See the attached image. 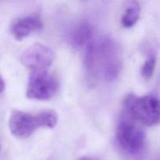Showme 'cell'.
Returning a JSON list of instances; mask_svg holds the SVG:
<instances>
[{
  "instance_id": "cell-1",
  "label": "cell",
  "mask_w": 160,
  "mask_h": 160,
  "mask_svg": "<svg viewBox=\"0 0 160 160\" xmlns=\"http://www.w3.org/2000/svg\"><path fill=\"white\" fill-rule=\"evenodd\" d=\"M84 66L92 78L101 73L107 81L115 80L122 66L118 45L110 39H104L98 43L92 42L86 47Z\"/></svg>"
},
{
  "instance_id": "cell-2",
  "label": "cell",
  "mask_w": 160,
  "mask_h": 160,
  "mask_svg": "<svg viewBox=\"0 0 160 160\" xmlns=\"http://www.w3.org/2000/svg\"><path fill=\"white\" fill-rule=\"evenodd\" d=\"M58 122V115L53 110H44L36 115L14 111L10 116L9 127L12 135L17 138H28L38 128H52Z\"/></svg>"
},
{
  "instance_id": "cell-3",
  "label": "cell",
  "mask_w": 160,
  "mask_h": 160,
  "mask_svg": "<svg viewBox=\"0 0 160 160\" xmlns=\"http://www.w3.org/2000/svg\"><path fill=\"white\" fill-rule=\"evenodd\" d=\"M124 106L129 117L142 124L151 127L160 122V101L156 95H130L125 99Z\"/></svg>"
},
{
  "instance_id": "cell-4",
  "label": "cell",
  "mask_w": 160,
  "mask_h": 160,
  "mask_svg": "<svg viewBox=\"0 0 160 160\" xmlns=\"http://www.w3.org/2000/svg\"><path fill=\"white\" fill-rule=\"evenodd\" d=\"M59 88V82L47 70L31 73L27 88L28 98L36 100H48L56 95Z\"/></svg>"
},
{
  "instance_id": "cell-5",
  "label": "cell",
  "mask_w": 160,
  "mask_h": 160,
  "mask_svg": "<svg viewBox=\"0 0 160 160\" xmlns=\"http://www.w3.org/2000/svg\"><path fill=\"white\" fill-rule=\"evenodd\" d=\"M54 53L48 46L36 43L27 48L20 56L22 64L33 72L45 71L52 64Z\"/></svg>"
},
{
  "instance_id": "cell-6",
  "label": "cell",
  "mask_w": 160,
  "mask_h": 160,
  "mask_svg": "<svg viewBox=\"0 0 160 160\" xmlns=\"http://www.w3.org/2000/svg\"><path fill=\"white\" fill-rule=\"evenodd\" d=\"M117 138L121 148L128 153L136 154L143 148L145 134L139 127L131 120H123L119 124Z\"/></svg>"
},
{
  "instance_id": "cell-7",
  "label": "cell",
  "mask_w": 160,
  "mask_h": 160,
  "mask_svg": "<svg viewBox=\"0 0 160 160\" xmlns=\"http://www.w3.org/2000/svg\"><path fill=\"white\" fill-rule=\"evenodd\" d=\"M43 27L42 20L37 16L31 15L17 20L11 28V32L17 40H22Z\"/></svg>"
},
{
  "instance_id": "cell-8",
  "label": "cell",
  "mask_w": 160,
  "mask_h": 160,
  "mask_svg": "<svg viewBox=\"0 0 160 160\" xmlns=\"http://www.w3.org/2000/svg\"><path fill=\"white\" fill-rule=\"evenodd\" d=\"M93 28L88 22L78 24L70 34V42L75 48L87 47L92 42Z\"/></svg>"
},
{
  "instance_id": "cell-9",
  "label": "cell",
  "mask_w": 160,
  "mask_h": 160,
  "mask_svg": "<svg viewBox=\"0 0 160 160\" xmlns=\"http://www.w3.org/2000/svg\"><path fill=\"white\" fill-rule=\"evenodd\" d=\"M140 6L137 2H132L130 3L121 18L122 25L128 28L135 25L140 17Z\"/></svg>"
},
{
  "instance_id": "cell-10",
  "label": "cell",
  "mask_w": 160,
  "mask_h": 160,
  "mask_svg": "<svg viewBox=\"0 0 160 160\" xmlns=\"http://www.w3.org/2000/svg\"><path fill=\"white\" fill-rule=\"evenodd\" d=\"M156 64V58L154 55H150L142 67V74L145 79L148 80L154 73Z\"/></svg>"
},
{
  "instance_id": "cell-11",
  "label": "cell",
  "mask_w": 160,
  "mask_h": 160,
  "mask_svg": "<svg viewBox=\"0 0 160 160\" xmlns=\"http://www.w3.org/2000/svg\"><path fill=\"white\" fill-rule=\"evenodd\" d=\"M4 89H5L4 80H3V78H2V76L0 75V93H2V92H3Z\"/></svg>"
},
{
  "instance_id": "cell-12",
  "label": "cell",
  "mask_w": 160,
  "mask_h": 160,
  "mask_svg": "<svg viewBox=\"0 0 160 160\" xmlns=\"http://www.w3.org/2000/svg\"><path fill=\"white\" fill-rule=\"evenodd\" d=\"M78 160H97V159H94V158H92V157H88V156H84V157L81 158V159H79Z\"/></svg>"
}]
</instances>
